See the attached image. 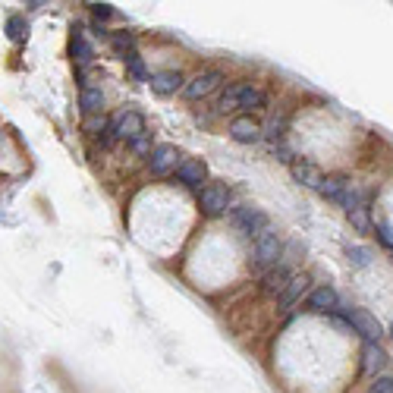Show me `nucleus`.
<instances>
[{"label": "nucleus", "mask_w": 393, "mask_h": 393, "mask_svg": "<svg viewBox=\"0 0 393 393\" xmlns=\"http://www.w3.org/2000/svg\"><path fill=\"white\" fill-rule=\"evenodd\" d=\"M306 287H308V277H306V274H293V277H289V283H287V289L277 296V306H280L283 311H289V308L296 306V302L302 299Z\"/></svg>", "instance_id": "dca6fc26"}, {"label": "nucleus", "mask_w": 393, "mask_h": 393, "mask_svg": "<svg viewBox=\"0 0 393 393\" xmlns=\"http://www.w3.org/2000/svg\"><path fill=\"white\" fill-rule=\"evenodd\" d=\"M126 63V70H130V76L135 79V82H148V76H151V73H148V66H145V60L139 57V51H132V54H126V57H120Z\"/></svg>", "instance_id": "5701e85b"}, {"label": "nucleus", "mask_w": 393, "mask_h": 393, "mask_svg": "<svg viewBox=\"0 0 393 393\" xmlns=\"http://www.w3.org/2000/svg\"><path fill=\"white\" fill-rule=\"evenodd\" d=\"M107 42L113 44V51H117V57H126V54L135 51V32H111V38Z\"/></svg>", "instance_id": "b1692460"}, {"label": "nucleus", "mask_w": 393, "mask_h": 393, "mask_svg": "<svg viewBox=\"0 0 393 393\" xmlns=\"http://www.w3.org/2000/svg\"><path fill=\"white\" fill-rule=\"evenodd\" d=\"M111 135L113 139H123V142H135L142 135H148L145 130V117L135 111H120L117 117L111 120Z\"/></svg>", "instance_id": "423d86ee"}, {"label": "nucleus", "mask_w": 393, "mask_h": 393, "mask_svg": "<svg viewBox=\"0 0 393 393\" xmlns=\"http://www.w3.org/2000/svg\"><path fill=\"white\" fill-rule=\"evenodd\" d=\"M283 255V242L280 236L274 233V230H264V233L255 239V270H261V274H268L270 268H277V258Z\"/></svg>", "instance_id": "20e7f679"}, {"label": "nucleus", "mask_w": 393, "mask_h": 393, "mask_svg": "<svg viewBox=\"0 0 393 393\" xmlns=\"http://www.w3.org/2000/svg\"><path fill=\"white\" fill-rule=\"evenodd\" d=\"M368 211H371L368 205H358V208H352V211H347L349 223L358 230V233H368V230H371V218H368Z\"/></svg>", "instance_id": "393cba45"}, {"label": "nucleus", "mask_w": 393, "mask_h": 393, "mask_svg": "<svg viewBox=\"0 0 393 393\" xmlns=\"http://www.w3.org/2000/svg\"><path fill=\"white\" fill-rule=\"evenodd\" d=\"M130 145H132V148H135V151H139V154H145V158H148V154H151V142H148V135H142V139L130 142Z\"/></svg>", "instance_id": "7c9ffc66"}, {"label": "nucleus", "mask_w": 393, "mask_h": 393, "mask_svg": "<svg viewBox=\"0 0 393 393\" xmlns=\"http://www.w3.org/2000/svg\"><path fill=\"white\" fill-rule=\"evenodd\" d=\"M180 164V151L173 145H154L151 154H148V167H151L154 176H167L170 170H176Z\"/></svg>", "instance_id": "ddd939ff"}, {"label": "nucleus", "mask_w": 393, "mask_h": 393, "mask_svg": "<svg viewBox=\"0 0 393 393\" xmlns=\"http://www.w3.org/2000/svg\"><path fill=\"white\" fill-rule=\"evenodd\" d=\"M289 277H293V274H289V268H287V264H277V268H270L268 274L261 277V289H264L268 296H280L283 289H287Z\"/></svg>", "instance_id": "a211bd4d"}, {"label": "nucleus", "mask_w": 393, "mask_h": 393, "mask_svg": "<svg viewBox=\"0 0 393 393\" xmlns=\"http://www.w3.org/2000/svg\"><path fill=\"white\" fill-rule=\"evenodd\" d=\"M334 315L347 318V324L352 328V334H358L365 343H378L384 337V324L378 321L371 311H365V308H347V306H340Z\"/></svg>", "instance_id": "f03ea898"}, {"label": "nucleus", "mask_w": 393, "mask_h": 393, "mask_svg": "<svg viewBox=\"0 0 393 393\" xmlns=\"http://www.w3.org/2000/svg\"><path fill=\"white\" fill-rule=\"evenodd\" d=\"M258 107H268V94L261 92V88H255V85H230L227 92L220 94V101H218V111H246V113H252V111H258Z\"/></svg>", "instance_id": "f257e3e1"}, {"label": "nucleus", "mask_w": 393, "mask_h": 393, "mask_svg": "<svg viewBox=\"0 0 393 393\" xmlns=\"http://www.w3.org/2000/svg\"><path fill=\"white\" fill-rule=\"evenodd\" d=\"M85 132L92 135V139L98 142L101 148H107L113 142V135H111V117H104V113H98V117H85Z\"/></svg>", "instance_id": "6ab92c4d"}, {"label": "nucleus", "mask_w": 393, "mask_h": 393, "mask_svg": "<svg viewBox=\"0 0 393 393\" xmlns=\"http://www.w3.org/2000/svg\"><path fill=\"white\" fill-rule=\"evenodd\" d=\"M230 220H233L246 236H255V239H258L264 230H270L268 214H264L261 208H255V205H236V208H230Z\"/></svg>", "instance_id": "39448f33"}, {"label": "nucleus", "mask_w": 393, "mask_h": 393, "mask_svg": "<svg viewBox=\"0 0 393 393\" xmlns=\"http://www.w3.org/2000/svg\"><path fill=\"white\" fill-rule=\"evenodd\" d=\"M220 82H223V73L220 70H205V73H199L195 79H189L182 92H186V98L199 101V98H208V94H211Z\"/></svg>", "instance_id": "f8f14e48"}, {"label": "nucleus", "mask_w": 393, "mask_h": 393, "mask_svg": "<svg viewBox=\"0 0 393 393\" xmlns=\"http://www.w3.org/2000/svg\"><path fill=\"white\" fill-rule=\"evenodd\" d=\"M347 189H349V176L334 173V176H324L321 186H318L315 192L321 195V199H328V201H334V205H340L343 195H347Z\"/></svg>", "instance_id": "4468645a"}, {"label": "nucleus", "mask_w": 393, "mask_h": 393, "mask_svg": "<svg viewBox=\"0 0 393 393\" xmlns=\"http://www.w3.org/2000/svg\"><path fill=\"white\" fill-rule=\"evenodd\" d=\"M362 365H365V371H368V375L378 378V371H384V365H387V352L378 347V343H365V349H362Z\"/></svg>", "instance_id": "aec40b11"}, {"label": "nucleus", "mask_w": 393, "mask_h": 393, "mask_svg": "<svg viewBox=\"0 0 393 393\" xmlns=\"http://www.w3.org/2000/svg\"><path fill=\"white\" fill-rule=\"evenodd\" d=\"M368 393H393V378L390 375H378L375 381H371Z\"/></svg>", "instance_id": "cd10ccee"}, {"label": "nucleus", "mask_w": 393, "mask_h": 393, "mask_svg": "<svg viewBox=\"0 0 393 393\" xmlns=\"http://www.w3.org/2000/svg\"><path fill=\"white\" fill-rule=\"evenodd\" d=\"M306 308L311 311V315H334V311L340 308V296H337L334 287L321 283V287L311 289V296L306 299Z\"/></svg>", "instance_id": "0eeeda50"}, {"label": "nucleus", "mask_w": 393, "mask_h": 393, "mask_svg": "<svg viewBox=\"0 0 393 393\" xmlns=\"http://www.w3.org/2000/svg\"><path fill=\"white\" fill-rule=\"evenodd\" d=\"M148 85H151L154 94H161V98H170L176 94L180 88H186V79H182L180 70H158L148 76Z\"/></svg>", "instance_id": "9d476101"}, {"label": "nucleus", "mask_w": 393, "mask_h": 393, "mask_svg": "<svg viewBox=\"0 0 393 393\" xmlns=\"http://www.w3.org/2000/svg\"><path fill=\"white\" fill-rule=\"evenodd\" d=\"M287 130H289V117L283 111H274L268 123H261V139H268L270 145H277V142H287Z\"/></svg>", "instance_id": "f3484780"}, {"label": "nucleus", "mask_w": 393, "mask_h": 393, "mask_svg": "<svg viewBox=\"0 0 393 393\" xmlns=\"http://www.w3.org/2000/svg\"><path fill=\"white\" fill-rule=\"evenodd\" d=\"M347 258H349L352 268H368L375 255H371V249H365V246H349L347 249Z\"/></svg>", "instance_id": "a878e982"}, {"label": "nucleus", "mask_w": 393, "mask_h": 393, "mask_svg": "<svg viewBox=\"0 0 393 393\" xmlns=\"http://www.w3.org/2000/svg\"><path fill=\"white\" fill-rule=\"evenodd\" d=\"M199 208L205 218H220V214H227L230 208H233V192H230V186H223V182H208L199 192Z\"/></svg>", "instance_id": "7ed1b4c3"}, {"label": "nucleus", "mask_w": 393, "mask_h": 393, "mask_svg": "<svg viewBox=\"0 0 393 393\" xmlns=\"http://www.w3.org/2000/svg\"><path fill=\"white\" fill-rule=\"evenodd\" d=\"M390 337H393V324H390Z\"/></svg>", "instance_id": "2f4dec72"}, {"label": "nucleus", "mask_w": 393, "mask_h": 393, "mask_svg": "<svg viewBox=\"0 0 393 393\" xmlns=\"http://www.w3.org/2000/svg\"><path fill=\"white\" fill-rule=\"evenodd\" d=\"M6 38H10L13 44H25V42H29V19H25L23 13L6 16Z\"/></svg>", "instance_id": "412c9836"}, {"label": "nucleus", "mask_w": 393, "mask_h": 393, "mask_svg": "<svg viewBox=\"0 0 393 393\" xmlns=\"http://www.w3.org/2000/svg\"><path fill=\"white\" fill-rule=\"evenodd\" d=\"M289 173H293V180L296 182H302V186H308V189H318L321 186V170H318L311 161H306V158H296L293 164H289Z\"/></svg>", "instance_id": "2eb2a0df"}, {"label": "nucleus", "mask_w": 393, "mask_h": 393, "mask_svg": "<svg viewBox=\"0 0 393 393\" xmlns=\"http://www.w3.org/2000/svg\"><path fill=\"white\" fill-rule=\"evenodd\" d=\"M79 107H82L85 117H98V113H104V92H101V88H82Z\"/></svg>", "instance_id": "4be33fe9"}, {"label": "nucleus", "mask_w": 393, "mask_h": 393, "mask_svg": "<svg viewBox=\"0 0 393 393\" xmlns=\"http://www.w3.org/2000/svg\"><path fill=\"white\" fill-rule=\"evenodd\" d=\"M88 10H92L94 23H101V25H104L107 19H113V16H117V10H113L111 4H88Z\"/></svg>", "instance_id": "bb28decb"}, {"label": "nucleus", "mask_w": 393, "mask_h": 393, "mask_svg": "<svg viewBox=\"0 0 393 393\" xmlns=\"http://www.w3.org/2000/svg\"><path fill=\"white\" fill-rule=\"evenodd\" d=\"M70 54H73L76 70H88V66L94 63V47L88 44L82 25H73V32H70Z\"/></svg>", "instance_id": "6e6552de"}, {"label": "nucleus", "mask_w": 393, "mask_h": 393, "mask_svg": "<svg viewBox=\"0 0 393 393\" xmlns=\"http://www.w3.org/2000/svg\"><path fill=\"white\" fill-rule=\"evenodd\" d=\"M375 233H378V239H381V246H384V249H390V252H393V230L387 227V223H378V227H375Z\"/></svg>", "instance_id": "c756f323"}, {"label": "nucleus", "mask_w": 393, "mask_h": 393, "mask_svg": "<svg viewBox=\"0 0 393 393\" xmlns=\"http://www.w3.org/2000/svg\"><path fill=\"white\" fill-rule=\"evenodd\" d=\"M208 176V164L199 158H180V164H176V180L182 182L186 189H199L201 182H205Z\"/></svg>", "instance_id": "9b49d317"}, {"label": "nucleus", "mask_w": 393, "mask_h": 393, "mask_svg": "<svg viewBox=\"0 0 393 393\" xmlns=\"http://www.w3.org/2000/svg\"><path fill=\"white\" fill-rule=\"evenodd\" d=\"M270 148H274V154H277V158H280V161H283V164H293V161H296V154H293V148H289V145H287V142H277V145H270Z\"/></svg>", "instance_id": "c85d7f7f"}, {"label": "nucleus", "mask_w": 393, "mask_h": 393, "mask_svg": "<svg viewBox=\"0 0 393 393\" xmlns=\"http://www.w3.org/2000/svg\"><path fill=\"white\" fill-rule=\"evenodd\" d=\"M230 139L239 142V145H255V142H261V123L252 113H242L230 123Z\"/></svg>", "instance_id": "1a4fd4ad"}]
</instances>
